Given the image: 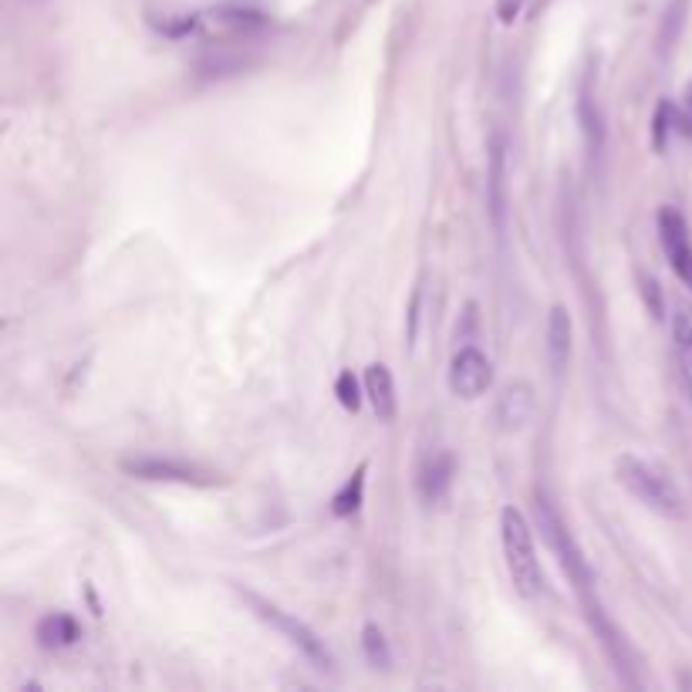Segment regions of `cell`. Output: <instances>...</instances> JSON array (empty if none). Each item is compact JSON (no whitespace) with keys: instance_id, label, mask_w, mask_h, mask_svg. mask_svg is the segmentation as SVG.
I'll return each instance as SVG.
<instances>
[{"instance_id":"obj_1","label":"cell","mask_w":692,"mask_h":692,"mask_svg":"<svg viewBox=\"0 0 692 692\" xmlns=\"http://www.w3.org/2000/svg\"><path fill=\"white\" fill-rule=\"evenodd\" d=\"M534 517H537V527H541V537L547 541V547L558 554V564L561 571L568 574V584L574 587V595L581 598V608L584 615L602 608V598H598V587H595V571L592 564H587L584 550L578 544V537L571 534V527L564 524V517L558 513V507H554V500L537 490L534 494Z\"/></svg>"},{"instance_id":"obj_2","label":"cell","mask_w":692,"mask_h":692,"mask_svg":"<svg viewBox=\"0 0 692 692\" xmlns=\"http://www.w3.org/2000/svg\"><path fill=\"white\" fill-rule=\"evenodd\" d=\"M500 544H503V561L513 581V592L521 598H537L544 592V571L534 547V531L527 524V517L517 507L500 510Z\"/></svg>"},{"instance_id":"obj_3","label":"cell","mask_w":692,"mask_h":692,"mask_svg":"<svg viewBox=\"0 0 692 692\" xmlns=\"http://www.w3.org/2000/svg\"><path fill=\"white\" fill-rule=\"evenodd\" d=\"M615 476L639 503H645L648 510L663 513V517H682L685 503L682 494L672 483V476L655 463V460H642V457H618L615 460Z\"/></svg>"},{"instance_id":"obj_4","label":"cell","mask_w":692,"mask_h":692,"mask_svg":"<svg viewBox=\"0 0 692 692\" xmlns=\"http://www.w3.org/2000/svg\"><path fill=\"white\" fill-rule=\"evenodd\" d=\"M240 592V598H244L251 608H254V615L260 618V621H267V626L274 629V632H281L304 659L311 663V666H318V669H335V655H331V648L325 645V639L311 629V626H304L301 618H294L291 611H284L281 605H274L270 598H260L257 592H251V587H236Z\"/></svg>"},{"instance_id":"obj_5","label":"cell","mask_w":692,"mask_h":692,"mask_svg":"<svg viewBox=\"0 0 692 692\" xmlns=\"http://www.w3.org/2000/svg\"><path fill=\"white\" fill-rule=\"evenodd\" d=\"M449 392H453L457 399H479L487 396L490 386H494V362L483 355L476 344H460V349L453 352V359H449Z\"/></svg>"},{"instance_id":"obj_6","label":"cell","mask_w":692,"mask_h":692,"mask_svg":"<svg viewBox=\"0 0 692 692\" xmlns=\"http://www.w3.org/2000/svg\"><path fill=\"white\" fill-rule=\"evenodd\" d=\"M122 470L135 479H153V483H190V487H214V483H220L214 470L169 460V457H135V460H125Z\"/></svg>"},{"instance_id":"obj_7","label":"cell","mask_w":692,"mask_h":692,"mask_svg":"<svg viewBox=\"0 0 692 692\" xmlns=\"http://www.w3.org/2000/svg\"><path fill=\"white\" fill-rule=\"evenodd\" d=\"M655 220H659V240H663V251L669 257V267L676 270L679 281L692 291V236H689L685 217L676 210V206H663Z\"/></svg>"},{"instance_id":"obj_8","label":"cell","mask_w":692,"mask_h":692,"mask_svg":"<svg viewBox=\"0 0 692 692\" xmlns=\"http://www.w3.org/2000/svg\"><path fill=\"white\" fill-rule=\"evenodd\" d=\"M487 210L494 230L503 236L507 230V210H510V162H507V138L497 132L490 143V159H487Z\"/></svg>"},{"instance_id":"obj_9","label":"cell","mask_w":692,"mask_h":692,"mask_svg":"<svg viewBox=\"0 0 692 692\" xmlns=\"http://www.w3.org/2000/svg\"><path fill=\"white\" fill-rule=\"evenodd\" d=\"M578 122H581V135H584V149L592 159L602 156L605 149V112L598 101V88H595V72H584L581 88H578Z\"/></svg>"},{"instance_id":"obj_10","label":"cell","mask_w":692,"mask_h":692,"mask_svg":"<svg viewBox=\"0 0 692 692\" xmlns=\"http://www.w3.org/2000/svg\"><path fill=\"white\" fill-rule=\"evenodd\" d=\"M362 386H365V396L378 415V423H396V415H399V396H396V378L389 372V365L383 362H372L365 368V378H362Z\"/></svg>"},{"instance_id":"obj_11","label":"cell","mask_w":692,"mask_h":692,"mask_svg":"<svg viewBox=\"0 0 692 692\" xmlns=\"http://www.w3.org/2000/svg\"><path fill=\"white\" fill-rule=\"evenodd\" d=\"M571 341H574V325L564 304H554L547 315V362L554 368V375H564L568 362H571Z\"/></svg>"},{"instance_id":"obj_12","label":"cell","mask_w":692,"mask_h":692,"mask_svg":"<svg viewBox=\"0 0 692 692\" xmlns=\"http://www.w3.org/2000/svg\"><path fill=\"white\" fill-rule=\"evenodd\" d=\"M534 415V389L527 383H510L497 402V423L503 433H517L531 423Z\"/></svg>"},{"instance_id":"obj_13","label":"cell","mask_w":692,"mask_h":692,"mask_svg":"<svg viewBox=\"0 0 692 692\" xmlns=\"http://www.w3.org/2000/svg\"><path fill=\"white\" fill-rule=\"evenodd\" d=\"M453 476H457V457L453 453H436L426 460V466L420 470V497L423 503H439L446 500L449 487H453Z\"/></svg>"},{"instance_id":"obj_14","label":"cell","mask_w":692,"mask_h":692,"mask_svg":"<svg viewBox=\"0 0 692 692\" xmlns=\"http://www.w3.org/2000/svg\"><path fill=\"white\" fill-rule=\"evenodd\" d=\"M82 639V629H78V621L72 615H64V611H51L38 621V642L41 648H68V645H75Z\"/></svg>"},{"instance_id":"obj_15","label":"cell","mask_w":692,"mask_h":692,"mask_svg":"<svg viewBox=\"0 0 692 692\" xmlns=\"http://www.w3.org/2000/svg\"><path fill=\"white\" fill-rule=\"evenodd\" d=\"M672 338H676V355H679V372L685 392L692 399V307H676L672 315Z\"/></svg>"},{"instance_id":"obj_16","label":"cell","mask_w":692,"mask_h":692,"mask_svg":"<svg viewBox=\"0 0 692 692\" xmlns=\"http://www.w3.org/2000/svg\"><path fill=\"white\" fill-rule=\"evenodd\" d=\"M365 473H368V466L362 463L349 479H344V487L331 497V513L335 517H352V513L362 510V503H365Z\"/></svg>"},{"instance_id":"obj_17","label":"cell","mask_w":692,"mask_h":692,"mask_svg":"<svg viewBox=\"0 0 692 692\" xmlns=\"http://www.w3.org/2000/svg\"><path fill=\"white\" fill-rule=\"evenodd\" d=\"M362 652H365V659L372 669H389L392 666V648H389V639L386 632L375 626V621H368V626L362 629Z\"/></svg>"},{"instance_id":"obj_18","label":"cell","mask_w":692,"mask_h":692,"mask_svg":"<svg viewBox=\"0 0 692 692\" xmlns=\"http://www.w3.org/2000/svg\"><path fill=\"white\" fill-rule=\"evenodd\" d=\"M685 14H689V0H669V8L663 14V24H659V51L669 54L679 41V34L685 27Z\"/></svg>"},{"instance_id":"obj_19","label":"cell","mask_w":692,"mask_h":692,"mask_svg":"<svg viewBox=\"0 0 692 692\" xmlns=\"http://www.w3.org/2000/svg\"><path fill=\"white\" fill-rule=\"evenodd\" d=\"M362 389L365 386H359V378L344 368L341 375H338V383H335V396H338V402L349 409V412H359L362 409Z\"/></svg>"},{"instance_id":"obj_20","label":"cell","mask_w":692,"mask_h":692,"mask_svg":"<svg viewBox=\"0 0 692 692\" xmlns=\"http://www.w3.org/2000/svg\"><path fill=\"white\" fill-rule=\"evenodd\" d=\"M676 122H679V116H676V109L669 106V101H663L659 109H655V125H652V143H655V149H666V135L676 129Z\"/></svg>"},{"instance_id":"obj_21","label":"cell","mask_w":692,"mask_h":692,"mask_svg":"<svg viewBox=\"0 0 692 692\" xmlns=\"http://www.w3.org/2000/svg\"><path fill=\"white\" fill-rule=\"evenodd\" d=\"M642 298H645V307H648V315L652 318H663L666 315V301H663V288H659V281H655V277H645L642 274Z\"/></svg>"},{"instance_id":"obj_22","label":"cell","mask_w":692,"mask_h":692,"mask_svg":"<svg viewBox=\"0 0 692 692\" xmlns=\"http://www.w3.org/2000/svg\"><path fill=\"white\" fill-rule=\"evenodd\" d=\"M524 11V0H497V17L500 24H513Z\"/></svg>"},{"instance_id":"obj_23","label":"cell","mask_w":692,"mask_h":692,"mask_svg":"<svg viewBox=\"0 0 692 692\" xmlns=\"http://www.w3.org/2000/svg\"><path fill=\"white\" fill-rule=\"evenodd\" d=\"M420 304H423V288H415L412 307H409V341H415V331H420Z\"/></svg>"},{"instance_id":"obj_24","label":"cell","mask_w":692,"mask_h":692,"mask_svg":"<svg viewBox=\"0 0 692 692\" xmlns=\"http://www.w3.org/2000/svg\"><path fill=\"white\" fill-rule=\"evenodd\" d=\"M685 116H689V125H692V85L685 88Z\"/></svg>"}]
</instances>
